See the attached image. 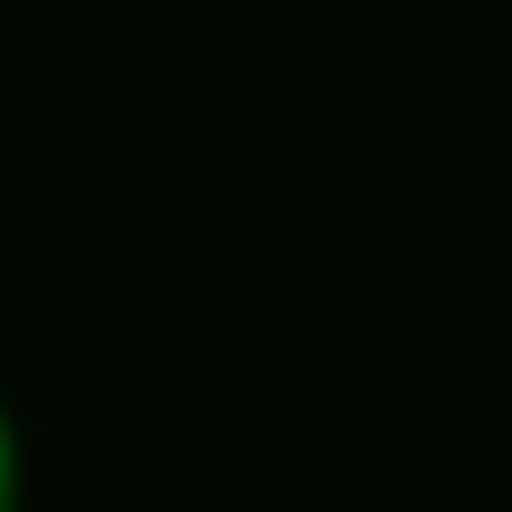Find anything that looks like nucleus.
Segmentation results:
<instances>
[{
    "label": "nucleus",
    "mask_w": 512,
    "mask_h": 512,
    "mask_svg": "<svg viewBox=\"0 0 512 512\" xmlns=\"http://www.w3.org/2000/svg\"><path fill=\"white\" fill-rule=\"evenodd\" d=\"M0 512H27V432L0 396Z\"/></svg>",
    "instance_id": "nucleus-1"
}]
</instances>
